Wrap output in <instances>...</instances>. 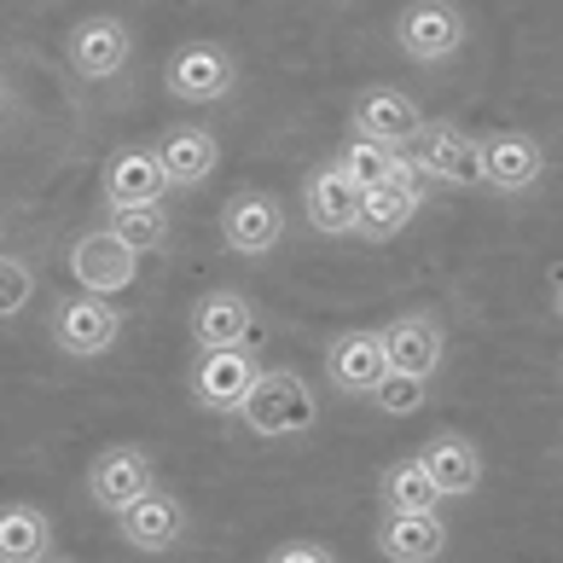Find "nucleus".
I'll list each match as a JSON object with an SVG mask.
<instances>
[{
  "label": "nucleus",
  "instance_id": "obj_1",
  "mask_svg": "<svg viewBox=\"0 0 563 563\" xmlns=\"http://www.w3.org/2000/svg\"><path fill=\"white\" fill-rule=\"evenodd\" d=\"M239 419L250 435H262V442H279V435H308L320 424V401L308 378L297 366H262L256 389H250V401L239 407Z\"/></svg>",
  "mask_w": 563,
  "mask_h": 563
},
{
  "label": "nucleus",
  "instance_id": "obj_2",
  "mask_svg": "<svg viewBox=\"0 0 563 563\" xmlns=\"http://www.w3.org/2000/svg\"><path fill=\"white\" fill-rule=\"evenodd\" d=\"M233 81H239V58L227 41H186L163 65V88L180 106H216V99L233 93Z\"/></svg>",
  "mask_w": 563,
  "mask_h": 563
},
{
  "label": "nucleus",
  "instance_id": "obj_3",
  "mask_svg": "<svg viewBox=\"0 0 563 563\" xmlns=\"http://www.w3.org/2000/svg\"><path fill=\"white\" fill-rule=\"evenodd\" d=\"M122 325H129V320H122V308L111 297H88V290L65 297V302L53 308V320H47L53 349L70 354V361H99L106 349H117Z\"/></svg>",
  "mask_w": 563,
  "mask_h": 563
},
{
  "label": "nucleus",
  "instance_id": "obj_4",
  "mask_svg": "<svg viewBox=\"0 0 563 563\" xmlns=\"http://www.w3.org/2000/svg\"><path fill=\"white\" fill-rule=\"evenodd\" d=\"M471 41V18L453 7V0H412L395 18V47H401L412 65H448V58Z\"/></svg>",
  "mask_w": 563,
  "mask_h": 563
},
{
  "label": "nucleus",
  "instance_id": "obj_5",
  "mask_svg": "<svg viewBox=\"0 0 563 563\" xmlns=\"http://www.w3.org/2000/svg\"><path fill=\"white\" fill-rule=\"evenodd\" d=\"M285 239V210L274 192H262V186H239L233 198L221 203V244L233 250L244 262H262L274 256Z\"/></svg>",
  "mask_w": 563,
  "mask_h": 563
},
{
  "label": "nucleus",
  "instance_id": "obj_6",
  "mask_svg": "<svg viewBox=\"0 0 563 563\" xmlns=\"http://www.w3.org/2000/svg\"><path fill=\"white\" fill-rule=\"evenodd\" d=\"M134 58V30L122 18L99 12V18H81V24L65 35V65L76 81H117Z\"/></svg>",
  "mask_w": 563,
  "mask_h": 563
},
{
  "label": "nucleus",
  "instance_id": "obj_7",
  "mask_svg": "<svg viewBox=\"0 0 563 563\" xmlns=\"http://www.w3.org/2000/svg\"><path fill=\"white\" fill-rule=\"evenodd\" d=\"M412 163L424 169V180H442V186H483V145L476 134H465L459 122H424L412 134Z\"/></svg>",
  "mask_w": 563,
  "mask_h": 563
},
{
  "label": "nucleus",
  "instance_id": "obj_8",
  "mask_svg": "<svg viewBox=\"0 0 563 563\" xmlns=\"http://www.w3.org/2000/svg\"><path fill=\"white\" fill-rule=\"evenodd\" d=\"M186 529H192V511H186V499L169 494V488H152L145 499H134L129 511H117V534H122V547H134V552H175Z\"/></svg>",
  "mask_w": 563,
  "mask_h": 563
},
{
  "label": "nucleus",
  "instance_id": "obj_9",
  "mask_svg": "<svg viewBox=\"0 0 563 563\" xmlns=\"http://www.w3.org/2000/svg\"><path fill=\"white\" fill-rule=\"evenodd\" d=\"M152 488H157V465H152V453L134 448V442H117L88 465V494H93V506H106L111 517L129 511L134 499H145Z\"/></svg>",
  "mask_w": 563,
  "mask_h": 563
},
{
  "label": "nucleus",
  "instance_id": "obj_10",
  "mask_svg": "<svg viewBox=\"0 0 563 563\" xmlns=\"http://www.w3.org/2000/svg\"><path fill=\"white\" fill-rule=\"evenodd\" d=\"M134 274H140V250H129L106 227H93V233H81L70 244V279L88 297H117V290L134 285Z\"/></svg>",
  "mask_w": 563,
  "mask_h": 563
},
{
  "label": "nucleus",
  "instance_id": "obj_11",
  "mask_svg": "<svg viewBox=\"0 0 563 563\" xmlns=\"http://www.w3.org/2000/svg\"><path fill=\"white\" fill-rule=\"evenodd\" d=\"M384 354H389V372H407V378H435L442 372V354H448V331L430 308H401L389 325H384Z\"/></svg>",
  "mask_w": 563,
  "mask_h": 563
},
{
  "label": "nucleus",
  "instance_id": "obj_12",
  "mask_svg": "<svg viewBox=\"0 0 563 563\" xmlns=\"http://www.w3.org/2000/svg\"><path fill=\"white\" fill-rule=\"evenodd\" d=\"M483 145V186L488 192H534L540 175H547V152H540V140L523 134V129H494L476 140Z\"/></svg>",
  "mask_w": 563,
  "mask_h": 563
},
{
  "label": "nucleus",
  "instance_id": "obj_13",
  "mask_svg": "<svg viewBox=\"0 0 563 563\" xmlns=\"http://www.w3.org/2000/svg\"><path fill=\"white\" fill-rule=\"evenodd\" d=\"M325 378L338 395H354V401H372V389L389 378V354H384V331L354 325L343 338H331L325 349Z\"/></svg>",
  "mask_w": 563,
  "mask_h": 563
},
{
  "label": "nucleus",
  "instance_id": "obj_14",
  "mask_svg": "<svg viewBox=\"0 0 563 563\" xmlns=\"http://www.w3.org/2000/svg\"><path fill=\"white\" fill-rule=\"evenodd\" d=\"M424 129V111L407 88H361L349 106V134H366L378 145H412V134Z\"/></svg>",
  "mask_w": 563,
  "mask_h": 563
},
{
  "label": "nucleus",
  "instance_id": "obj_15",
  "mask_svg": "<svg viewBox=\"0 0 563 563\" xmlns=\"http://www.w3.org/2000/svg\"><path fill=\"white\" fill-rule=\"evenodd\" d=\"M361 198H366V192L338 169V157L320 163V169L302 180V216H308V227H314L320 239H354V221H361Z\"/></svg>",
  "mask_w": 563,
  "mask_h": 563
},
{
  "label": "nucleus",
  "instance_id": "obj_16",
  "mask_svg": "<svg viewBox=\"0 0 563 563\" xmlns=\"http://www.w3.org/2000/svg\"><path fill=\"white\" fill-rule=\"evenodd\" d=\"M262 366L250 349H221V354H198L192 366V401L203 412H239L250 401V389H256Z\"/></svg>",
  "mask_w": 563,
  "mask_h": 563
},
{
  "label": "nucleus",
  "instance_id": "obj_17",
  "mask_svg": "<svg viewBox=\"0 0 563 563\" xmlns=\"http://www.w3.org/2000/svg\"><path fill=\"white\" fill-rule=\"evenodd\" d=\"M99 192H106V210H145V203H163L169 175H163V163H157V145H122V152H111Z\"/></svg>",
  "mask_w": 563,
  "mask_h": 563
},
{
  "label": "nucleus",
  "instance_id": "obj_18",
  "mask_svg": "<svg viewBox=\"0 0 563 563\" xmlns=\"http://www.w3.org/2000/svg\"><path fill=\"white\" fill-rule=\"evenodd\" d=\"M250 331H256V308L239 290H203L192 302V349L198 354L250 349Z\"/></svg>",
  "mask_w": 563,
  "mask_h": 563
},
{
  "label": "nucleus",
  "instance_id": "obj_19",
  "mask_svg": "<svg viewBox=\"0 0 563 563\" xmlns=\"http://www.w3.org/2000/svg\"><path fill=\"white\" fill-rule=\"evenodd\" d=\"M419 465L430 471V483L442 488V499H471L483 488V453H476V442L459 430H435L419 448Z\"/></svg>",
  "mask_w": 563,
  "mask_h": 563
},
{
  "label": "nucleus",
  "instance_id": "obj_20",
  "mask_svg": "<svg viewBox=\"0 0 563 563\" xmlns=\"http://www.w3.org/2000/svg\"><path fill=\"white\" fill-rule=\"evenodd\" d=\"M448 552L442 511H384L378 517V558L389 563H435Z\"/></svg>",
  "mask_w": 563,
  "mask_h": 563
},
{
  "label": "nucleus",
  "instance_id": "obj_21",
  "mask_svg": "<svg viewBox=\"0 0 563 563\" xmlns=\"http://www.w3.org/2000/svg\"><path fill=\"white\" fill-rule=\"evenodd\" d=\"M157 163L169 186H203L216 169H221V140L198 122H175V129L157 134Z\"/></svg>",
  "mask_w": 563,
  "mask_h": 563
},
{
  "label": "nucleus",
  "instance_id": "obj_22",
  "mask_svg": "<svg viewBox=\"0 0 563 563\" xmlns=\"http://www.w3.org/2000/svg\"><path fill=\"white\" fill-rule=\"evenodd\" d=\"M53 558V517L35 499L0 506V563H47Z\"/></svg>",
  "mask_w": 563,
  "mask_h": 563
},
{
  "label": "nucleus",
  "instance_id": "obj_23",
  "mask_svg": "<svg viewBox=\"0 0 563 563\" xmlns=\"http://www.w3.org/2000/svg\"><path fill=\"white\" fill-rule=\"evenodd\" d=\"M378 499H384V511H442V488L430 483L419 453L389 459V465L378 471Z\"/></svg>",
  "mask_w": 563,
  "mask_h": 563
},
{
  "label": "nucleus",
  "instance_id": "obj_24",
  "mask_svg": "<svg viewBox=\"0 0 563 563\" xmlns=\"http://www.w3.org/2000/svg\"><path fill=\"white\" fill-rule=\"evenodd\" d=\"M412 203L407 192H395V186H372V192L361 198V221H354V239H372V244H384V239H395L401 227L412 221Z\"/></svg>",
  "mask_w": 563,
  "mask_h": 563
},
{
  "label": "nucleus",
  "instance_id": "obj_25",
  "mask_svg": "<svg viewBox=\"0 0 563 563\" xmlns=\"http://www.w3.org/2000/svg\"><path fill=\"white\" fill-rule=\"evenodd\" d=\"M106 233H117L129 250L152 256V250L169 244V210L163 203H145V210H106Z\"/></svg>",
  "mask_w": 563,
  "mask_h": 563
},
{
  "label": "nucleus",
  "instance_id": "obj_26",
  "mask_svg": "<svg viewBox=\"0 0 563 563\" xmlns=\"http://www.w3.org/2000/svg\"><path fill=\"white\" fill-rule=\"evenodd\" d=\"M389 157H395V145H378V140H366V134H349V145H338V169L361 186V192L384 186Z\"/></svg>",
  "mask_w": 563,
  "mask_h": 563
},
{
  "label": "nucleus",
  "instance_id": "obj_27",
  "mask_svg": "<svg viewBox=\"0 0 563 563\" xmlns=\"http://www.w3.org/2000/svg\"><path fill=\"white\" fill-rule=\"evenodd\" d=\"M35 302V267L12 250H0V320H18Z\"/></svg>",
  "mask_w": 563,
  "mask_h": 563
},
{
  "label": "nucleus",
  "instance_id": "obj_28",
  "mask_svg": "<svg viewBox=\"0 0 563 563\" xmlns=\"http://www.w3.org/2000/svg\"><path fill=\"white\" fill-rule=\"evenodd\" d=\"M424 395H430V384L424 378H407V372H389V378L372 389V407L378 412H389V419H412V412L424 407Z\"/></svg>",
  "mask_w": 563,
  "mask_h": 563
},
{
  "label": "nucleus",
  "instance_id": "obj_29",
  "mask_svg": "<svg viewBox=\"0 0 563 563\" xmlns=\"http://www.w3.org/2000/svg\"><path fill=\"white\" fill-rule=\"evenodd\" d=\"M384 186H395V192H407L412 203H424V169L412 163V152H395V157H389V175H384Z\"/></svg>",
  "mask_w": 563,
  "mask_h": 563
},
{
  "label": "nucleus",
  "instance_id": "obj_30",
  "mask_svg": "<svg viewBox=\"0 0 563 563\" xmlns=\"http://www.w3.org/2000/svg\"><path fill=\"white\" fill-rule=\"evenodd\" d=\"M262 563H338V552L320 547V540H285V547H274Z\"/></svg>",
  "mask_w": 563,
  "mask_h": 563
},
{
  "label": "nucleus",
  "instance_id": "obj_31",
  "mask_svg": "<svg viewBox=\"0 0 563 563\" xmlns=\"http://www.w3.org/2000/svg\"><path fill=\"white\" fill-rule=\"evenodd\" d=\"M552 308H558V320H563V274H558V290H552Z\"/></svg>",
  "mask_w": 563,
  "mask_h": 563
},
{
  "label": "nucleus",
  "instance_id": "obj_32",
  "mask_svg": "<svg viewBox=\"0 0 563 563\" xmlns=\"http://www.w3.org/2000/svg\"><path fill=\"white\" fill-rule=\"evenodd\" d=\"M7 99H12V93H7V76H0V111H7Z\"/></svg>",
  "mask_w": 563,
  "mask_h": 563
},
{
  "label": "nucleus",
  "instance_id": "obj_33",
  "mask_svg": "<svg viewBox=\"0 0 563 563\" xmlns=\"http://www.w3.org/2000/svg\"><path fill=\"white\" fill-rule=\"evenodd\" d=\"M47 563H70V558H47Z\"/></svg>",
  "mask_w": 563,
  "mask_h": 563
},
{
  "label": "nucleus",
  "instance_id": "obj_34",
  "mask_svg": "<svg viewBox=\"0 0 563 563\" xmlns=\"http://www.w3.org/2000/svg\"><path fill=\"white\" fill-rule=\"evenodd\" d=\"M558 459H563V442H558Z\"/></svg>",
  "mask_w": 563,
  "mask_h": 563
}]
</instances>
